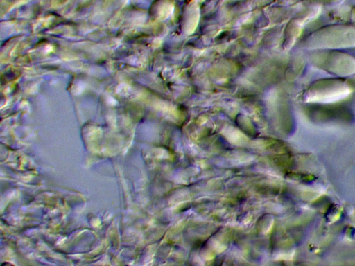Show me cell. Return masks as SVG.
Wrapping results in <instances>:
<instances>
[{"label":"cell","mask_w":355,"mask_h":266,"mask_svg":"<svg viewBox=\"0 0 355 266\" xmlns=\"http://www.w3.org/2000/svg\"><path fill=\"white\" fill-rule=\"evenodd\" d=\"M311 48H340L355 46V28L334 26L322 28L308 37Z\"/></svg>","instance_id":"1"},{"label":"cell","mask_w":355,"mask_h":266,"mask_svg":"<svg viewBox=\"0 0 355 266\" xmlns=\"http://www.w3.org/2000/svg\"><path fill=\"white\" fill-rule=\"evenodd\" d=\"M350 89L348 82L340 79H322L309 87L305 98L309 102L332 103L347 96Z\"/></svg>","instance_id":"2"},{"label":"cell","mask_w":355,"mask_h":266,"mask_svg":"<svg viewBox=\"0 0 355 266\" xmlns=\"http://www.w3.org/2000/svg\"><path fill=\"white\" fill-rule=\"evenodd\" d=\"M315 63L318 67L340 76L355 74V59L338 51H329L317 55Z\"/></svg>","instance_id":"3"},{"label":"cell","mask_w":355,"mask_h":266,"mask_svg":"<svg viewBox=\"0 0 355 266\" xmlns=\"http://www.w3.org/2000/svg\"><path fill=\"white\" fill-rule=\"evenodd\" d=\"M348 84L351 88H354L355 89V75L349 80Z\"/></svg>","instance_id":"4"}]
</instances>
